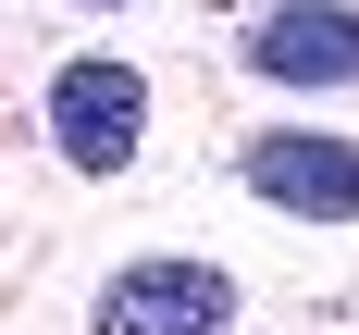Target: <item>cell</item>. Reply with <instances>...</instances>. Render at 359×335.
Instances as JSON below:
<instances>
[{"label": "cell", "instance_id": "obj_1", "mask_svg": "<svg viewBox=\"0 0 359 335\" xmlns=\"http://www.w3.org/2000/svg\"><path fill=\"white\" fill-rule=\"evenodd\" d=\"M149 137V74L111 63V50H87V63L50 74V149H62L74 174H124Z\"/></svg>", "mask_w": 359, "mask_h": 335}, {"label": "cell", "instance_id": "obj_2", "mask_svg": "<svg viewBox=\"0 0 359 335\" xmlns=\"http://www.w3.org/2000/svg\"><path fill=\"white\" fill-rule=\"evenodd\" d=\"M100 335H236L223 261H124L100 286Z\"/></svg>", "mask_w": 359, "mask_h": 335}, {"label": "cell", "instance_id": "obj_3", "mask_svg": "<svg viewBox=\"0 0 359 335\" xmlns=\"http://www.w3.org/2000/svg\"><path fill=\"white\" fill-rule=\"evenodd\" d=\"M248 63L273 87H359V0H273L248 25Z\"/></svg>", "mask_w": 359, "mask_h": 335}, {"label": "cell", "instance_id": "obj_4", "mask_svg": "<svg viewBox=\"0 0 359 335\" xmlns=\"http://www.w3.org/2000/svg\"><path fill=\"white\" fill-rule=\"evenodd\" d=\"M248 186L273 199V211L347 223V211H359V149H347V137H260V149H248Z\"/></svg>", "mask_w": 359, "mask_h": 335}]
</instances>
